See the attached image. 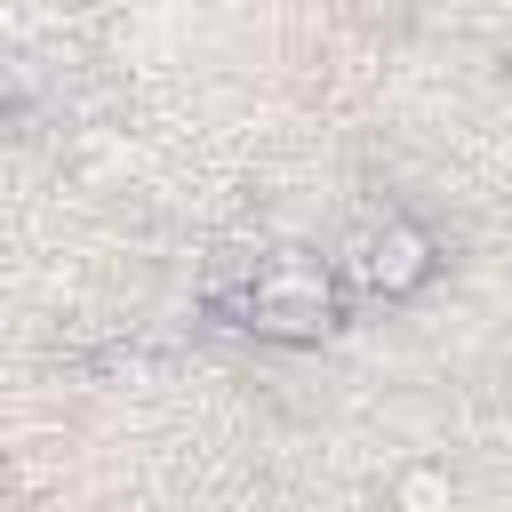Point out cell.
Segmentation results:
<instances>
[{"label":"cell","instance_id":"1","mask_svg":"<svg viewBox=\"0 0 512 512\" xmlns=\"http://www.w3.org/2000/svg\"><path fill=\"white\" fill-rule=\"evenodd\" d=\"M360 272H368L376 288H408V280L424 272V240H416L408 224L376 232V240H360Z\"/></svg>","mask_w":512,"mask_h":512},{"label":"cell","instance_id":"2","mask_svg":"<svg viewBox=\"0 0 512 512\" xmlns=\"http://www.w3.org/2000/svg\"><path fill=\"white\" fill-rule=\"evenodd\" d=\"M440 496H448V480H440V472H408V480H400V504H408V512H432Z\"/></svg>","mask_w":512,"mask_h":512}]
</instances>
